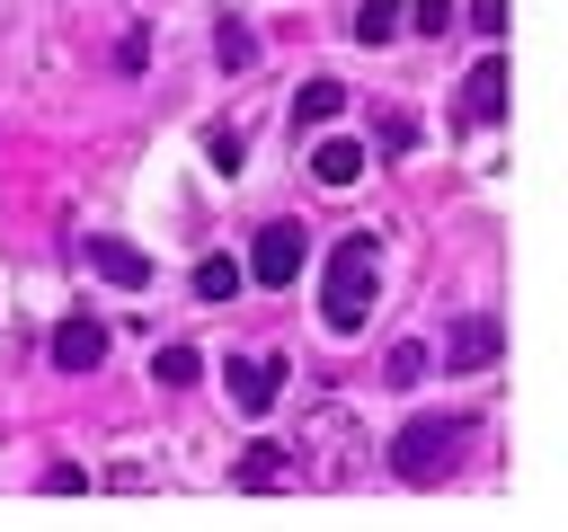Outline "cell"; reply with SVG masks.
Returning a JSON list of instances; mask_svg holds the SVG:
<instances>
[{
  "instance_id": "cell-10",
  "label": "cell",
  "mask_w": 568,
  "mask_h": 532,
  "mask_svg": "<svg viewBox=\"0 0 568 532\" xmlns=\"http://www.w3.org/2000/svg\"><path fill=\"white\" fill-rule=\"evenodd\" d=\"M399 18H408L399 0H355V18H346V35H355V44H390V35H399Z\"/></svg>"
},
{
  "instance_id": "cell-15",
  "label": "cell",
  "mask_w": 568,
  "mask_h": 532,
  "mask_svg": "<svg viewBox=\"0 0 568 532\" xmlns=\"http://www.w3.org/2000/svg\"><path fill=\"white\" fill-rule=\"evenodd\" d=\"M231 293H240V266L231 257H204L195 266V301H231Z\"/></svg>"
},
{
  "instance_id": "cell-16",
  "label": "cell",
  "mask_w": 568,
  "mask_h": 532,
  "mask_svg": "<svg viewBox=\"0 0 568 532\" xmlns=\"http://www.w3.org/2000/svg\"><path fill=\"white\" fill-rule=\"evenodd\" d=\"M151 372H160L169 390H186V381H204V355H195V346H160V364H151Z\"/></svg>"
},
{
  "instance_id": "cell-11",
  "label": "cell",
  "mask_w": 568,
  "mask_h": 532,
  "mask_svg": "<svg viewBox=\"0 0 568 532\" xmlns=\"http://www.w3.org/2000/svg\"><path fill=\"white\" fill-rule=\"evenodd\" d=\"M337 115H346V89H337V80H302L293 124H337Z\"/></svg>"
},
{
  "instance_id": "cell-3",
  "label": "cell",
  "mask_w": 568,
  "mask_h": 532,
  "mask_svg": "<svg viewBox=\"0 0 568 532\" xmlns=\"http://www.w3.org/2000/svg\"><path fill=\"white\" fill-rule=\"evenodd\" d=\"M302 266H311V239H302V222H257V239H248V275L284 293Z\"/></svg>"
},
{
  "instance_id": "cell-18",
  "label": "cell",
  "mask_w": 568,
  "mask_h": 532,
  "mask_svg": "<svg viewBox=\"0 0 568 532\" xmlns=\"http://www.w3.org/2000/svg\"><path fill=\"white\" fill-rule=\"evenodd\" d=\"M408 27H417V35H444V27H453V9H444V0H417V9H408Z\"/></svg>"
},
{
  "instance_id": "cell-13",
  "label": "cell",
  "mask_w": 568,
  "mask_h": 532,
  "mask_svg": "<svg viewBox=\"0 0 568 532\" xmlns=\"http://www.w3.org/2000/svg\"><path fill=\"white\" fill-rule=\"evenodd\" d=\"M213 53H222V71H248V62H257V35H248L240 18H222V27H213Z\"/></svg>"
},
{
  "instance_id": "cell-12",
  "label": "cell",
  "mask_w": 568,
  "mask_h": 532,
  "mask_svg": "<svg viewBox=\"0 0 568 532\" xmlns=\"http://www.w3.org/2000/svg\"><path fill=\"white\" fill-rule=\"evenodd\" d=\"M311 168H320V186H346V177L364 168V142H320V151H311Z\"/></svg>"
},
{
  "instance_id": "cell-4",
  "label": "cell",
  "mask_w": 568,
  "mask_h": 532,
  "mask_svg": "<svg viewBox=\"0 0 568 532\" xmlns=\"http://www.w3.org/2000/svg\"><path fill=\"white\" fill-rule=\"evenodd\" d=\"M497 115H506V53L470 62V80H462V98H453V124H462V133H479V124H497Z\"/></svg>"
},
{
  "instance_id": "cell-1",
  "label": "cell",
  "mask_w": 568,
  "mask_h": 532,
  "mask_svg": "<svg viewBox=\"0 0 568 532\" xmlns=\"http://www.w3.org/2000/svg\"><path fill=\"white\" fill-rule=\"evenodd\" d=\"M373 293H382V248H373V231H346V239L328 248V275H320V319H328V337H355V328L373 319Z\"/></svg>"
},
{
  "instance_id": "cell-20",
  "label": "cell",
  "mask_w": 568,
  "mask_h": 532,
  "mask_svg": "<svg viewBox=\"0 0 568 532\" xmlns=\"http://www.w3.org/2000/svg\"><path fill=\"white\" fill-rule=\"evenodd\" d=\"M204 160H213V168H240V133H231V124H222V133H204Z\"/></svg>"
},
{
  "instance_id": "cell-14",
  "label": "cell",
  "mask_w": 568,
  "mask_h": 532,
  "mask_svg": "<svg viewBox=\"0 0 568 532\" xmlns=\"http://www.w3.org/2000/svg\"><path fill=\"white\" fill-rule=\"evenodd\" d=\"M382 381H390V390H417V381H426V346H417V337H399V346H390V364H382Z\"/></svg>"
},
{
  "instance_id": "cell-17",
  "label": "cell",
  "mask_w": 568,
  "mask_h": 532,
  "mask_svg": "<svg viewBox=\"0 0 568 532\" xmlns=\"http://www.w3.org/2000/svg\"><path fill=\"white\" fill-rule=\"evenodd\" d=\"M462 27H479L488 44H506V0H470V9H462Z\"/></svg>"
},
{
  "instance_id": "cell-7",
  "label": "cell",
  "mask_w": 568,
  "mask_h": 532,
  "mask_svg": "<svg viewBox=\"0 0 568 532\" xmlns=\"http://www.w3.org/2000/svg\"><path fill=\"white\" fill-rule=\"evenodd\" d=\"M80 257H89L106 284H124V293H151V257H142L133 239H115V231H89V239H80Z\"/></svg>"
},
{
  "instance_id": "cell-19",
  "label": "cell",
  "mask_w": 568,
  "mask_h": 532,
  "mask_svg": "<svg viewBox=\"0 0 568 532\" xmlns=\"http://www.w3.org/2000/svg\"><path fill=\"white\" fill-rule=\"evenodd\" d=\"M373 142H382V151H408V142H417V124H408V115H382V124H373Z\"/></svg>"
},
{
  "instance_id": "cell-8",
  "label": "cell",
  "mask_w": 568,
  "mask_h": 532,
  "mask_svg": "<svg viewBox=\"0 0 568 532\" xmlns=\"http://www.w3.org/2000/svg\"><path fill=\"white\" fill-rule=\"evenodd\" d=\"M275 372H284V364H266V355H231V408H240V417H266L275 390H284Z\"/></svg>"
},
{
  "instance_id": "cell-5",
  "label": "cell",
  "mask_w": 568,
  "mask_h": 532,
  "mask_svg": "<svg viewBox=\"0 0 568 532\" xmlns=\"http://www.w3.org/2000/svg\"><path fill=\"white\" fill-rule=\"evenodd\" d=\"M497 346H506L497 310H462V319H453V337H444V372H488V364H497Z\"/></svg>"
},
{
  "instance_id": "cell-6",
  "label": "cell",
  "mask_w": 568,
  "mask_h": 532,
  "mask_svg": "<svg viewBox=\"0 0 568 532\" xmlns=\"http://www.w3.org/2000/svg\"><path fill=\"white\" fill-rule=\"evenodd\" d=\"M44 355H53V372H98V364H106V319L71 310V319L44 337Z\"/></svg>"
},
{
  "instance_id": "cell-9",
  "label": "cell",
  "mask_w": 568,
  "mask_h": 532,
  "mask_svg": "<svg viewBox=\"0 0 568 532\" xmlns=\"http://www.w3.org/2000/svg\"><path fill=\"white\" fill-rule=\"evenodd\" d=\"M231 479H240V488H284V479H293V452H284V443H248Z\"/></svg>"
},
{
  "instance_id": "cell-2",
  "label": "cell",
  "mask_w": 568,
  "mask_h": 532,
  "mask_svg": "<svg viewBox=\"0 0 568 532\" xmlns=\"http://www.w3.org/2000/svg\"><path fill=\"white\" fill-rule=\"evenodd\" d=\"M470 434H479V417H470V408L408 417V426L390 434V479H408V488H435V479H453V461L470 452Z\"/></svg>"
}]
</instances>
